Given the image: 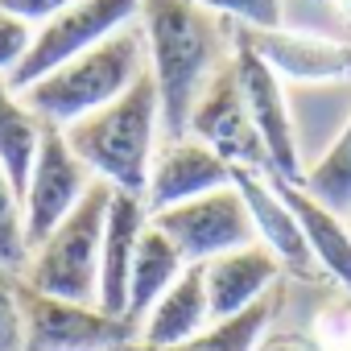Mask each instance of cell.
Masks as SVG:
<instances>
[{
    "mask_svg": "<svg viewBox=\"0 0 351 351\" xmlns=\"http://www.w3.org/2000/svg\"><path fill=\"white\" fill-rule=\"evenodd\" d=\"M141 29L149 50V75L161 104V136L182 141L191 128L195 99L207 79L228 62V25L199 9L195 0H141Z\"/></svg>",
    "mask_w": 351,
    "mask_h": 351,
    "instance_id": "obj_1",
    "label": "cell"
},
{
    "mask_svg": "<svg viewBox=\"0 0 351 351\" xmlns=\"http://www.w3.org/2000/svg\"><path fill=\"white\" fill-rule=\"evenodd\" d=\"M195 5L248 29H281V0H195Z\"/></svg>",
    "mask_w": 351,
    "mask_h": 351,
    "instance_id": "obj_23",
    "label": "cell"
},
{
    "mask_svg": "<svg viewBox=\"0 0 351 351\" xmlns=\"http://www.w3.org/2000/svg\"><path fill=\"white\" fill-rule=\"evenodd\" d=\"M318 351H351V302H330L318 318Z\"/></svg>",
    "mask_w": 351,
    "mask_h": 351,
    "instance_id": "obj_25",
    "label": "cell"
},
{
    "mask_svg": "<svg viewBox=\"0 0 351 351\" xmlns=\"http://www.w3.org/2000/svg\"><path fill=\"white\" fill-rule=\"evenodd\" d=\"M120 351H128V347H120Z\"/></svg>",
    "mask_w": 351,
    "mask_h": 351,
    "instance_id": "obj_30",
    "label": "cell"
},
{
    "mask_svg": "<svg viewBox=\"0 0 351 351\" xmlns=\"http://www.w3.org/2000/svg\"><path fill=\"white\" fill-rule=\"evenodd\" d=\"M149 66V50H145V29L124 25L120 34H112L108 42L91 46L87 54L71 58L66 66L50 71L46 79H38L34 87H25L17 99L42 116L46 124H75L99 108H108L112 99H120Z\"/></svg>",
    "mask_w": 351,
    "mask_h": 351,
    "instance_id": "obj_3",
    "label": "cell"
},
{
    "mask_svg": "<svg viewBox=\"0 0 351 351\" xmlns=\"http://www.w3.org/2000/svg\"><path fill=\"white\" fill-rule=\"evenodd\" d=\"M25 326H21V306H17V281L0 273V351H21Z\"/></svg>",
    "mask_w": 351,
    "mask_h": 351,
    "instance_id": "obj_26",
    "label": "cell"
},
{
    "mask_svg": "<svg viewBox=\"0 0 351 351\" xmlns=\"http://www.w3.org/2000/svg\"><path fill=\"white\" fill-rule=\"evenodd\" d=\"M232 66L252 116V128L269 153V178H285V182H302V157H298V136H293V120H289V104L281 91V79L252 54V46H244L232 34Z\"/></svg>",
    "mask_w": 351,
    "mask_h": 351,
    "instance_id": "obj_10",
    "label": "cell"
},
{
    "mask_svg": "<svg viewBox=\"0 0 351 351\" xmlns=\"http://www.w3.org/2000/svg\"><path fill=\"white\" fill-rule=\"evenodd\" d=\"M145 223H149L145 195H128V191L112 186L104 252H99V293H95V306L112 318H124V310H128V277H132V256H136Z\"/></svg>",
    "mask_w": 351,
    "mask_h": 351,
    "instance_id": "obj_13",
    "label": "cell"
},
{
    "mask_svg": "<svg viewBox=\"0 0 351 351\" xmlns=\"http://www.w3.org/2000/svg\"><path fill=\"white\" fill-rule=\"evenodd\" d=\"M302 186L335 215H351V120L335 136V145L302 173Z\"/></svg>",
    "mask_w": 351,
    "mask_h": 351,
    "instance_id": "obj_21",
    "label": "cell"
},
{
    "mask_svg": "<svg viewBox=\"0 0 351 351\" xmlns=\"http://www.w3.org/2000/svg\"><path fill=\"white\" fill-rule=\"evenodd\" d=\"M62 132L75 157L99 182L128 195H145L149 169L157 157V136H161V104H157V83L149 66L120 99L66 124Z\"/></svg>",
    "mask_w": 351,
    "mask_h": 351,
    "instance_id": "obj_2",
    "label": "cell"
},
{
    "mask_svg": "<svg viewBox=\"0 0 351 351\" xmlns=\"http://www.w3.org/2000/svg\"><path fill=\"white\" fill-rule=\"evenodd\" d=\"M29 46H34L29 21H21V17H13V13L0 9V75L9 79L21 66V58L29 54Z\"/></svg>",
    "mask_w": 351,
    "mask_h": 351,
    "instance_id": "obj_24",
    "label": "cell"
},
{
    "mask_svg": "<svg viewBox=\"0 0 351 351\" xmlns=\"http://www.w3.org/2000/svg\"><path fill=\"white\" fill-rule=\"evenodd\" d=\"M265 351H318V347H310L306 339H273Z\"/></svg>",
    "mask_w": 351,
    "mask_h": 351,
    "instance_id": "obj_28",
    "label": "cell"
},
{
    "mask_svg": "<svg viewBox=\"0 0 351 351\" xmlns=\"http://www.w3.org/2000/svg\"><path fill=\"white\" fill-rule=\"evenodd\" d=\"M29 248H25V203L9 186L5 169H0V273H25Z\"/></svg>",
    "mask_w": 351,
    "mask_h": 351,
    "instance_id": "obj_22",
    "label": "cell"
},
{
    "mask_svg": "<svg viewBox=\"0 0 351 351\" xmlns=\"http://www.w3.org/2000/svg\"><path fill=\"white\" fill-rule=\"evenodd\" d=\"M277 277H281V261L265 244H244L236 252H223V256L207 261L203 265V281H207L211 322L236 318L248 306H256L261 298H269Z\"/></svg>",
    "mask_w": 351,
    "mask_h": 351,
    "instance_id": "obj_14",
    "label": "cell"
},
{
    "mask_svg": "<svg viewBox=\"0 0 351 351\" xmlns=\"http://www.w3.org/2000/svg\"><path fill=\"white\" fill-rule=\"evenodd\" d=\"M91 182H95L91 169L75 157V149L66 145V132L58 124H46L29 186H25V248L29 252L79 207Z\"/></svg>",
    "mask_w": 351,
    "mask_h": 351,
    "instance_id": "obj_9",
    "label": "cell"
},
{
    "mask_svg": "<svg viewBox=\"0 0 351 351\" xmlns=\"http://www.w3.org/2000/svg\"><path fill=\"white\" fill-rule=\"evenodd\" d=\"M186 136H195L207 149H215L232 169L269 173V153H265V145H261V136L252 128V116H248V104H244V91H240L232 58L207 79L203 95L195 99Z\"/></svg>",
    "mask_w": 351,
    "mask_h": 351,
    "instance_id": "obj_8",
    "label": "cell"
},
{
    "mask_svg": "<svg viewBox=\"0 0 351 351\" xmlns=\"http://www.w3.org/2000/svg\"><path fill=\"white\" fill-rule=\"evenodd\" d=\"M108 203L112 186L91 182L79 207L29 252L21 281L66 302H87L95 306L99 293V252H104V223H108Z\"/></svg>",
    "mask_w": 351,
    "mask_h": 351,
    "instance_id": "obj_4",
    "label": "cell"
},
{
    "mask_svg": "<svg viewBox=\"0 0 351 351\" xmlns=\"http://www.w3.org/2000/svg\"><path fill=\"white\" fill-rule=\"evenodd\" d=\"M252 54L277 75L293 83H339L351 79V46L335 38H310V34H289V29H232Z\"/></svg>",
    "mask_w": 351,
    "mask_h": 351,
    "instance_id": "obj_12",
    "label": "cell"
},
{
    "mask_svg": "<svg viewBox=\"0 0 351 351\" xmlns=\"http://www.w3.org/2000/svg\"><path fill=\"white\" fill-rule=\"evenodd\" d=\"M232 186L240 191V199H244V207L252 215L256 240L281 261V269H289L298 277H310L318 265H314V256L306 248V236H302L293 211L281 203V195L273 191V182L265 178V173H256V169H236L232 173Z\"/></svg>",
    "mask_w": 351,
    "mask_h": 351,
    "instance_id": "obj_15",
    "label": "cell"
},
{
    "mask_svg": "<svg viewBox=\"0 0 351 351\" xmlns=\"http://www.w3.org/2000/svg\"><path fill=\"white\" fill-rule=\"evenodd\" d=\"M335 9H339V13H343L347 21H351V0H335Z\"/></svg>",
    "mask_w": 351,
    "mask_h": 351,
    "instance_id": "obj_29",
    "label": "cell"
},
{
    "mask_svg": "<svg viewBox=\"0 0 351 351\" xmlns=\"http://www.w3.org/2000/svg\"><path fill=\"white\" fill-rule=\"evenodd\" d=\"M75 0H0V9L5 13H13V17H21V21H38V25H46L50 17H58L62 9H71Z\"/></svg>",
    "mask_w": 351,
    "mask_h": 351,
    "instance_id": "obj_27",
    "label": "cell"
},
{
    "mask_svg": "<svg viewBox=\"0 0 351 351\" xmlns=\"http://www.w3.org/2000/svg\"><path fill=\"white\" fill-rule=\"evenodd\" d=\"M265 178H269V173H265ZM269 182L281 195V203L293 211L314 265L326 277H335L343 289H351V228L343 223V215H335L326 203H318L302 182H285V178H269Z\"/></svg>",
    "mask_w": 351,
    "mask_h": 351,
    "instance_id": "obj_16",
    "label": "cell"
},
{
    "mask_svg": "<svg viewBox=\"0 0 351 351\" xmlns=\"http://www.w3.org/2000/svg\"><path fill=\"white\" fill-rule=\"evenodd\" d=\"M42 128L46 120L34 116L0 79V169H5V178L21 203H25V186H29V173L42 149Z\"/></svg>",
    "mask_w": 351,
    "mask_h": 351,
    "instance_id": "obj_19",
    "label": "cell"
},
{
    "mask_svg": "<svg viewBox=\"0 0 351 351\" xmlns=\"http://www.w3.org/2000/svg\"><path fill=\"white\" fill-rule=\"evenodd\" d=\"M182 269H186V261H182V252H178V244H173L153 219L145 223V232H141V244H136V256H132V277H128V310H124V318L136 326L149 310H153V302L182 277Z\"/></svg>",
    "mask_w": 351,
    "mask_h": 351,
    "instance_id": "obj_18",
    "label": "cell"
},
{
    "mask_svg": "<svg viewBox=\"0 0 351 351\" xmlns=\"http://www.w3.org/2000/svg\"><path fill=\"white\" fill-rule=\"evenodd\" d=\"M232 165L207 149L203 141L195 136H182V141H165L153 157V169H149V186H145V207L149 215L165 211V207H178V203H191V199H203L211 191H223L232 186Z\"/></svg>",
    "mask_w": 351,
    "mask_h": 351,
    "instance_id": "obj_11",
    "label": "cell"
},
{
    "mask_svg": "<svg viewBox=\"0 0 351 351\" xmlns=\"http://www.w3.org/2000/svg\"><path fill=\"white\" fill-rule=\"evenodd\" d=\"M149 219L178 244L186 265H207V261H215L223 252L256 244L252 215H248V207H244L236 186L211 191V195L178 203V207H165V211H157Z\"/></svg>",
    "mask_w": 351,
    "mask_h": 351,
    "instance_id": "obj_7",
    "label": "cell"
},
{
    "mask_svg": "<svg viewBox=\"0 0 351 351\" xmlns=\"http://www.w3.org/2000/svg\"><path fill=\"white\" fill-rule=\"evenodd\" d=\"M141 13V0H75L71 9H62L58 17H50L38 34L29 54L21 58V66L5 79V87L13 95H21L25 87H34L38 79H46L50 71L66 66L71 58L87 54L91 46L108 42L112 34H120L132 17Z\"/></svg>",
    "mask_w": 351,
    "mask_h": 351,
    "instance_id": "obj_6",
    "label": "cell"
},
{
    "mask_svg": "<svg viewBox=\"0 0 351 351\" xmlns=\"http://www.w3.org/2000/svg\"><path fill=\"white\" fill-rule=\"evenodd\" d=\"M203 326H211L203 265H186L182 277L173 281L153 302V310L136 322V343L141 347H178V343L195 339Z\"/></svg>",
    "mask_w": 351,
    "mask_h": 351,
    "instance_id": "obj_17",
    "label": "cell"
},
{
    "mask_svg": "<svg viewBox=\"0 0 351 351\" xmlns=\"http://www.w3.org/2000/svg\"><path fill=\"white\" fill-rule=\"evenodd\" d=\"M269 318H273V302L261 298L244 314L223 318V322H211V326H203L195 339H186L178 347H141V343H128V351H252L256 339L265 335Z\"/></svg>",
    "mask_w": 351,
    "mask_h": 351,
    "instance_id": "obj_20",
    "label": "cell"
},
{
    "mask_svg": "<svg viewBox=\"0 0 351 351\" xmlns=\"http://www.w3.org/2000/svg\"><path fill=\"white\" fill-rule=\"evenodd\" d=\"M17 306L25 343L21 351H120L136 343V326L128 318H112L99 306L50 298L17 277Z\"/></svg>",
    "mask_w": 351,
    "mask_h": 351,
    "instance_id": "obj_5",
    "label": "cell"
}]
</instances>
